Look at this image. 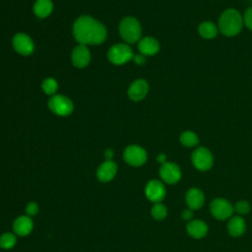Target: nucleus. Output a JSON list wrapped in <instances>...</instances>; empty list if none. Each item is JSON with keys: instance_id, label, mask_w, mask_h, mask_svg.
<instances>
[{"instance_id": "bb28decb", "label": "nucleus", "mask_w": 252, "mask_h": 252, "mask_svg": "<svg viewBox=\"0 0 252 252\" xmlns=\"http://www.w3.org/2000/svg\"><path fill=\"white\" fill-rule=\"evenodd\" d=\"M25 211H26L27 216H29V217L32 218V217H33V216H35V215L38 214L39 208H38L37 203H35V202H30V203L27 204Z\"/></svg>"}, {"instance_id": "7c9ffc66", "label": "nucleus", "mask_w": 252, "mask_h": 252, "mask_svg": "<svg viewBox=\"0 0 252 252\" xmlns=\"http://www.w3.org/2000/svg\"><path fill=\"white\" fill-rule=\"evenodd\" d=\"M104 156H105L106 160H111V158H112V157H113V152H112V150H111V149L106 150V151L104 152Z\"/></svg>"}, {"instance_id": "f257e3e1", "label": "nucleus", "mask_w": 252, "mask_h": 252, "mask_svg": "<svg viewBox=\"0 0 252 252\" xmlns=\"http://www.w3.org/2000/svg\"><path fill=\"white\" fill-rule=\"evenodd\" d=\"M73 34L81 44H99L106 37V30L94 19L83 16L75 22Z\"/></svg>"}, {"instance_id": "cd10ccee", "label": "nucleus", "mask_w": 252, "mask_h": 252, "mask_svg": "<svg viewBox=\"0 0 252 252\" xmlns=\"http://www.w3.org/2000/svg\"><path fill=\"white\" fill-rule=\"evenodd\" d=\"M243 23L247 29L252 31V7L248 8L243 16Z\"/></svg>"}, {"instance_id": "4be33fe9", "label": "nucleus", "mask_w": 252, "mask_h": 252, "mask_svg": "<svg viewBox=\"0 0 252 252\" xmlns=\"http://www.w3.org/2000/svg\"><path fill=\"white\" fill-rule=\"evenodd\" d=\"M180 143L184 147H194L199 143L198 136L192 131H185L180 135Z\"/></svg>"}, {"instance_id": "20e7f679", "label": "nucleus", "mask_w": 252, "mask_h": 252, "mask_svg": "<svg viewBox=\"0 0 252 252\" xmlns=\"http://www.w3.org/2000/svg\"><path fill=\"white\" fill-rule=\"evenodd\" d=\"M108 59L110 62L116 65H121L133 58V51L132 49L127 45L123 43H118L113 45L108 50Z\"/></svg>"}, {"instance_id": "f8f14e48", "label": "nucleus", "mask_w": 252, "mask_h": 252, "mask_svg": "<svg viewBox=\"0 0 252 252\" xmlns=\"http://www.w3.org/2000/svg\"><path fill=\"white\" fill-rule=\"evenodd\" d=\"M33 228V221L31 217L25 215L18 217L13 222L14 233L18 236L29 235Z\"/></svg>"}, {"instance_id": "a878e982", "label": "nucleus", "mask_w": 252, "mask_h": 252, "mask_svg": "<svg viewBox=\"0 0 252 252\" xmlns=\"http://www.w3.org/2000/svg\"><path fill=\"white\" fill-rule=\"evenodd\" d=\"M234 210L240 215H245L250 211V205L247 201H239L236 203Z\"/></svg>"}, {"instance_id": "2f4dec72", "label": "nucleus", "mask_w": 252, "mask_h": 252, "mask_svg": "<svg viewBox=\"0 0 252 252\" xmlns=\"http://www.w3.org/2000/svg\"><path fill=\"white\" fill-rule=\"evenodd\" d=\"M157 160H158V162H160L161 164H163L164 162H166V161H165V160H166L165 155H164V154H159V155L158 156V158H157Z\"/></svg>"}, {"instance_id": "9d476101", "label": "nucleus", "mask_w": 252, "mask_h": 252, "mask_svg": "<svg viewBox=\"0 0 252 252\" xmlns=\"http://www.w3.org/2000/svg\"><path fill=\"white\" fill-rule=\"evenodd\" d=\"M159 175L164 182L174 184L181 178V171L177 164L173 162H164L159 168Z\"/></svg>"}, {"instance_id": "ddd939ff", "label": "nucleus", "mask_w": 252, "mask_h": 252, "mask_svg": "<svg viewBox=\"0 0 252 252\" xmlns=\"http://www.w3.org/2000/svg\"><path fill=\"white\" fill-rule=\"evenodd\" d=\"M116 172V163L112 160H105L98 166L96 170V177L101 182H109L115 177Z\"/></svg>"}, {"instance_id": "5701e85b", "label": "nucleus", "mask_w": 252, "mask_h": 252, "mask_svg": "<svg viewBox=\"0 0 252 252\" xmlns=\"http://www.w3.org/2000/svg\"><path fill=\"white\" fill-rule=\"evenodd\" d=\"M17 243V235L12 232H5L0 236V247L3 249H11Z\"/></svg>"}, {"instance_id": "393cba45", "label": "nucleus", "mask_w": 252, "mask_h": 252, "mask_svg": "<svg viewBox=\"0 0 252 252\" xmlns=\"http://www.w3.org/2000/svg\"><path fill=\"white\" fill-rule=\"evenodd\" d=\"M57 88H58V85L54 79L48 78V79L44 80L42 83V90L47 94H54L57 91Z\"/></svg>"}, {"instance_id": "a211bd4d", "label": "nucleus", "mask_w": 252, "mask_h": 252, "mask_svg": "<svg viewBox=\"0 0 252 252\" xmlns=\"http://www.w3.org/2000/svg\"><path fill=\"white\" fill-rule=\"evenodd\" d=\"M187 232L195 238H202L208 232V225L201 220H191L187 224Z\"/></svg>"}, {"instance_id": "f3484780", "label": "nucleus", "mask_w": 252, "mask_h": 252, "mask_svg": "<svg viewBox=\"0 0 252 252\" xmlns=\"http://www.w3.org/2000/svg\"><path fill=\"white\" fill-rule=\"evenodd\" d=\"M205 197L203 192L197 188H191L186 194V202L191 210L199 209L203 206Z\"/></svg>"}, {"instance_id": "2eb2a0df", "label": "nucleus", "mask_w": 252, "mask_h": 252, "mask_svg": "<svg viewBox=\"0 0 252 252\" xmlns=\"http://www.w3.org/2000/svg\"><path fill=\"white\" fill-rule=\"evenodd\" d=\"M149 86L145 80H137L130 86L128 90V95L132 100L138 101L143 99L148 94Z\"/></svg>"}, {"instance_id": "7ed1b4c3", "label": "nucleus", "mask_w": 252, "mask_h": 252, "mask_svg": "<svg viewBox=\"0 0 252 252\" xmlns=\"http://www.w3.org/2000/svg\"><path fill=\"white\" fill-rule=\"evenodd\" d=\"M121 37L128 43H134L141 37V27L139 22L132 17H127L122 20L119 26Z\"/></svg>"}, {"instance_id": "1a4fd4ad", "label": "nucleus", "mask_w": 252, "mask_h": 252, "mask_svg": "<svg viewBox=\"0 0 252 252\" xmlns=\"http://www.w3.org/2000/svg\"><path fill=\"white\" fill-rule=\"evenodd\" d=\"M145 194L150 201L159 203L165 197V188L160 181L156 179L150 180L146 185Z\"/></svg>"}, {"instance_id": "c85d7f7f", "label": "nucleus", "mask_w": 252, "mask_h": 252, "mask_svg": "<svg viewBox=\"0 0 252 252\" xmlns=\"http://www.w3.org/2000/svg\"><path fill=\"white\" fill-rule=\"evenodd\" d=\"M133 60H134V62H135V63H137L138 65H142V64H144V63H145V61H146V59H145V57H144V55H143V54L133 56Z\"/></svg>"}, {"instance_id": "39448f33", "label": "nucleus", "mask_w": 252, "mask_h": 252, "mask_svg": "<svg viewBox=\"0 0 252 252\" xmlns=\"http://www.w3.org/2000/svg\"><path fill=\"white\" fill-rule=\"evenodd\" d=\"M192 162L194 166L199 170H208L212 167L214 162V158L212 153L204 148H197L192 154Z\"/></svg>"}, {"instance_id": "6e6552de", "label": "nucleus", "mask_w": 252, "mask_h": 252, "mask_svg": "<svg viewBox=\"0 0 252 252\" xmlns=\"http://www.w3.org/2000/svg\"><path fill=\"white\" fill-rule=\"evenodd\" d=\"M211 213L219 220H225L233 213L231 204L222 198H216L211 203Z\"/></svg>"}, {"instance_id": "c756f323", "label": "nucleus", "mask_w": 252, "mask_h": 252, "mask_svg": "<svg viewBox=\"0 0 252 252\" xmlns=\"http://www.w3.org/2000/svg\"><path fill=\"white\" fill-rule=\"evenodd\" d=\"M193 214H192V211L191 210H185L183 213H182V218L186 220H191Z\"/></svg>"}, {"instance_id": "aec40b11", "label": "nucleus", "mask_w": 252, "mask_h": 252, "mask_svg": "<svg viewBox=\"0 0 252 252\" xmlns=\"http://www.w3.org/2000/svg\"><path fill=\"white\" fill-rule=\"evenodd\" d=\"M227 228L230 235L240 236L245 231V221L241 217H234L229 220Z\"/></svg>"}, {"instance_id": "4468645a", "label": "nucleus", "mask_w": 252, "mask_h": 252, "mask_svg": "<svg viewBox=\"0 0 252 252\" xmlns=\"http://www.w3.org/2000/svg\"><path fill=\"white\" fill-rule=\"evenodd\" d=\"M91 59L90 51L84 44L76 46L72 52V62L78 68L86 67Z\"/></svg>"}, {"instance_id": "b1692460", "label": "nucleus", "mask_w": 252, "mask_h": 252, "mask_svg": "<svg viewBox=\"0 0 252 252\" xmlns=\"http://www.w3.org/2000/svg\"><path fill=\"white\" fill-rule=\"evenodd\" d=\"M151 214L154 219L160 220H163L167 215V209L166 207L161 203H156L151 210Z\"/></svg>"}, {"instance_id": "412c9836", "label": "nucleus", "mask_w": 252, "mask_h": 252, "mask_svg": "<svg viewBox=\"0 0 252 252\" xmlns=\"http://www.w3.org/2000/svg\"><path fill=\"white\" fill-rule=\"evenodd\" d=\"M199 34L206 39L214 38L218 34V28L212 22H203L198 28Z\"/></svg>"}, {"instance_id": "9b49d317", "label": "nucleus", "mask_w": 252, "mask_h": 252, "mask_svg": "<svg viewBox=\"0 0 252 252\" xmlns=\"http://www.w3.org/2000/svg\"><path fill=\"white\" fill-rule=\"evenodd\" d=\"M13 46L17 52L23 55H29L33 51V42L31 37L25 33H17L13 38Z\"/></svg>"}, {"instance_id": "423d86ee", "label": "nucleus", "mask_w": 252, "mask_h": 252, "mask_svg": "<svg viewBox=\"0 0 252 252\" xmlns=\"http://www.w3.org/2000/svg\"><path fill=\"white\" fill-rule=\"evenodd\" d=\"M48 106L52 112L60 116L69 115L73 111L72 101L64 95H54L48 101Z\"/></svg>"}, {"instance_id": "dca6fc26", "label": "nucleus", "mask_w": 252, "mask_h": 252, "mask_svg": "<svg viewBox=\"0 0 252 252\" xmlns=\"http://www.w3.org/2000/svg\"><path fill=\"white\" fill-rule=\"evenodd\" d=\"M138 48L143 55H154L159 50V43L154 37H144L139 41Z\"/></svg>"}, {"instance_id": "f03ea898", "label": "nucleus", "mask_w": 252, "mask_h": 252, "mask_svg": "<svg viewBox=\"0 0 252 252\" xmlns=\"http://www.w3.org/2000/svg\"><path fill=\"white\" fill-rule=\"evenodd\" d=\"M243 24V17L237 10L226 9L220 16L218 29L225 36H234L240 32Z\"/></svg>"}, {"instance_id": "6ab92c4d", "label": "nucleus", "mask_w": 252, "mask_h": 252, "mask_svg": "<svg viewBox=\"0 0 252 252\" xmlns=\"http://www.w3.org/2000/svg\"><path fill=\"white\" fill-rule=\"evenodd\" d=\"M53 5L50 0H37L33 6V12L38 18H45L52 12Z\"/></svg>"}, {"instance_id": "0eeeda50", "label": "nucleus", "mask_w": 252, "mask_h": 252, "mask_svg": "<svg viewBox=\"0 0 252 252\" xmlns=\"http://www.w3.org/2000/svg\"><path fill=\"white\" fill-rule=\"evenodd\" d=\"M124 159L132 166H141L147 161V153L143 148L132 145L125 149Z\"/></svg>"}]
</instances>
